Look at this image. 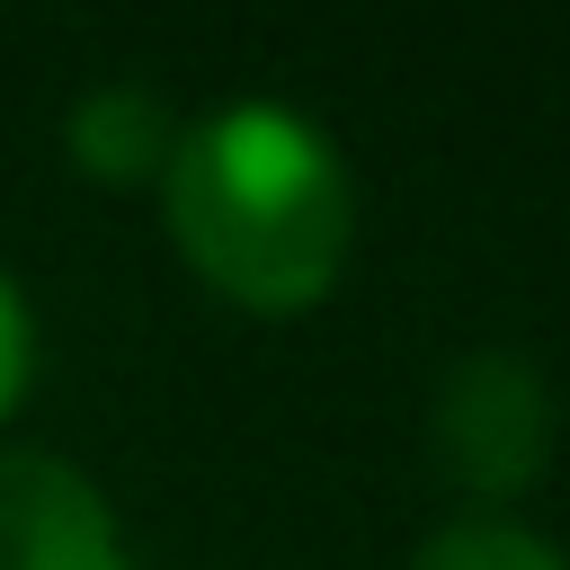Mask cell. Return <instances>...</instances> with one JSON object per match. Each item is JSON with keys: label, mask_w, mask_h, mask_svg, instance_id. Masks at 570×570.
<instances>
[{"label": "cell", "mask_w": 570, "mask_h": 570, "mask_svg": "<svg viewBox=\"0 0 570 570\" xmlns=\"http://www.w3.org/2000/svg\"><path fill=\"white\" fill-rule=\"evenodd\" d=\"M0 570H134V543L71 454L0 445Z\"/></svg>", "instance_id": "3957f363"}, {"label": "cell", "mask_w": 570, "mask_h": 570, "mask_svg": "<svg viewBox=\"0 0 570 570\" xmlns=\"http://www.w3.org/2000/svg\"><path fill=\"white\" fill-rule=\"evenodd\" d=\"M552 445H561V401L525 347L445 356L428 392V454L472 499V517H508V499H525L552 472Z\"/></svg>", "instance_id": "7a4b0ae2"}, {"label": "cell", "mask_w": 570, "mask_h": 570, "mask_svg": "<svg viewBox=\"0 0 570 570\" xmlns=\"http://www.w3.org/2000/svg\"><path fill=\"white\" fill-rule=\"evenodd\" d=\"M62 151H71V169H89L98 187H142V178L169 169V151H178V116H169V98L142 89V80H98V89L71 98V116H62Z\"/></svg>", "instance_id": "277c9868"}, {"label": "cell", "mask_w": 570, "mask_h": 570, "mask_svg": "<svg viewBox=\"0 0 570 570\" xmlns=\"http://www.w3.org/2000/svg\"><path fill=\"white\" fill-rule=\"evenodd\" d=\"M27 383H36V312H27V294H18V276L0 267V428L18 419V401H27Z\"/></svg>", "instance_id": "8992f818"}, {"label": "cell", "mask_w": 570, "mask_h": 570, "mask_svg": "<svg viewBox=\"0 0 570 570\" xmlns=\"http://www.w3.org/2000/svg\"><path fill=\"white\" fill-rule=\"evenodd\" d=\"M410 570H570V552L552 534H534L525 517H445L419 534Z\"/></svg>", "instance_id": "5b68a950"}, {"label": "cell", "mask_w": 570, "mask_h": 570, "mask_svg": "<svg viewBox=\"0 0 570 570\" xmlns=\"http://www.w3.org/2000/svg\"><path fill=\"white\" fill-rule=\"evenodd\" d=\"M160 223L205 294L294 321L338 294L356 249V169L285 98H232L196 125H178V151L160 169Z\"/></svg>", "instance_id": "6da1fadb"}]
</instances>
